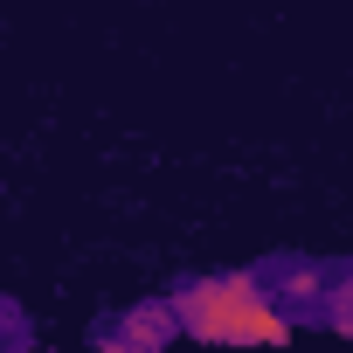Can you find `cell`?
I'll return each instance as SVG.
<instances>
[{"instance_id": "cell-1", "label": "cell", "mask_w": 353, "mask_h": 353, "mask_svg": "<svg viewBox=\"0 0 353 353\" xmlns=\"http://www.w3.org/2000/svg\"><path fill=\"white\" fill-rule=\"evenodd\" d=\"M188 325L208 339H284V319L250 284H208L188 298Z\"/></svg>"}]
</instances>
